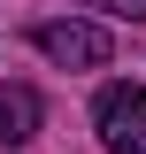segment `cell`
I'll return each instance as SVG.
<instances>
[{"mask_svg": "<svg viewBox=\"0 0 146 154\" xmlns=\"http://www.w3.org/2000/svg\"><path fill=\"white\" fill-rule=\"evenodd\" d=\"M31 46H38L46 62H62V69H100V62L115 54V38L100 31V23H38Z\"/></svg>", "mask_w": 146, "mask_h": 154, "instance_id": "cell-2", "label": "cell"}, {"mask_svg": "<svg viewBox=\"0 0 146 154\" xmlns=\"http://www.w3.org/2000/svg\"><path fill=\"white\" fill-rule=\"evenodd\" d=\"M92 123L108 154H146V85H108L92 100Z\"/></svg>", "mask_w": 146, "mask_h": 154, "instance_id": "cell-1", "label": "cell"}, {"mask_svg": "<svg viewBox=\"0 0 146 154\" xmlns=\"http://www.w3.org/2000/svg\"><path fill=\"white\" fill-rule=\"evenodd\" d=\"M31 139H38V93L0 85V146H31Z\"/></svg>", "mask_w": 146, "mask_h": 154, "instance_id": "cell-3", "label": "cell"}, {"mask_svg": "<svg viewBox=\"0 0 146 154\" xmlns=\"http://www.w3.org/2000/svg\"><path fill=\"white\" fill-rule=\"evenodd\" d=\"M85 8H108V16H131V23H146V0H85Z\"/></svg>", "mask_w": 146, "mask_h": 154, "instance_id": "cell-4", "label": "cell"}]
</instances>
